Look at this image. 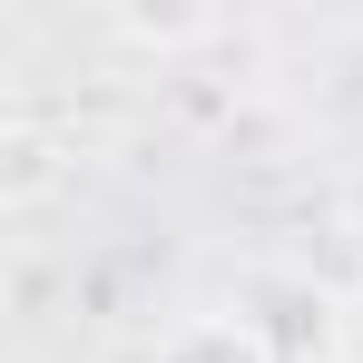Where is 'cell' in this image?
I'll return each instance as SVG.
<instances>
[{
	"instance_id": "1",
	"label": "cell",
	"mask_w": 363,
	"mask_h": 363,
	"mask_svg": "<svg viewBox=\"0 0 363 363\" xmlns=\"http://www.w3.org/2000/svg\"><path fill=\"white\" fill-rule=\"evenodd\" d=\"M157 363H285V354H275V334L255 314H196V324H177L157 344Z\"/></svg>"
},
{
	"instance_id": "2",
	"label": "cell",
	"mask_w": 363,
	"mask_h": 363,
	"mask_svg": "<svg viewBox=\"0 0 363 363\" xmlns=\"http://www.w3.org/2000/svg\"><path fill=\"white\" fill-rule=\"evenodd\" d=\"M118 30L128 40H206L216 20H206V10H118Z\"/></svg>"
}]
</instances>
